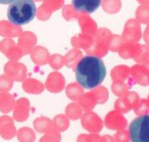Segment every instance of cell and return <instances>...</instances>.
Instances as JSON below:
<instances>
[{
	"instance_id": "1",
	"label": "cell",
	"mask_w": 149,
	"mask_h": 142,
	"mask_svg": "<svg viewBox=\"0 0 149 142\" xmlns=\"http://www.w3.org/2000/svg\"><path fill=\"white\" fill-rule=\"evenodd\" d=\"M76 80L85 89H94L104 81L106 68L103 60L98 56H84L78 62L76 68Z\"/></svg>"
},
{
	"instance_id": "2",
	"label": "cell",
	"mask_w": 149,
	"mask_h": 142,
	"mask_svg": "<svg viewBox=\"0 0 149 142\" xmlns=\"http://www.w3.org/2000/svg\"><path fill=\"white\" fill-rule=\"evenodd\" d=\"M36 11L37 7L34 0H17L9 4L7 19L13 25H27L35 19Z\"/></svg>"
},
{
	"instance_id": "3",
	"label": "cell",
	"mask_w": 149,
	"mask_h": 142,
	"mask_svg": "<svg viewBox=\"0 0 149 142\" xmlns=\"http://www.w3.org/2000/svg\"><path fill=\"white\" fill-rule=\"evenodd\" d=\"M132 142H149V115L136 118L129 127Z\"/></svg>"
},
{
	"instance_id": "4",
	"label": "cell",
	"mask_w": 149,
	"mask_h": 142,
	"mask_svg": "<svg viewBox=\"0 0 149 142\" xmlns=\"http://www.w3.org/2000/svg\"><path fill=\"white\" fill-rule=\"evenodd\" d=\"M102 0H72L74 9L80 13H92L99 8Z\"/></svg>"
},
{
	"instance_id": "5",
	"label": "cell",
	"mask_w": 149,
	"mask_h": 142,
	"mask_svg": "<svg viewBox=\"0 0 149 142\" xmlns=\"http://www.w3.org/2000/svg\"><path fill=\"white\" fill-rule=\"evenodd\" d=\"M17 0H0V4H11Z\"/></svg>"
}]
</instances>
